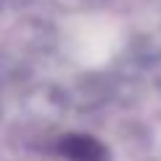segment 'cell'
<instances>
[{
	"label": "cell",
	"instance_id": "cell-1",
	"mask_svg": "<svg viewBox=\"0 0 161 161\" xmlns=\"http://www.w3.org/2000/svg\"><path fill=\"white\" fill-rule=\"evenodd\" d=\"M61 153L69 161H108V151L100 140L90 135H66L61 137Z\"/></svg>",
	"mask_w": 161,
	"mask_h": 161
}]
</instances>
